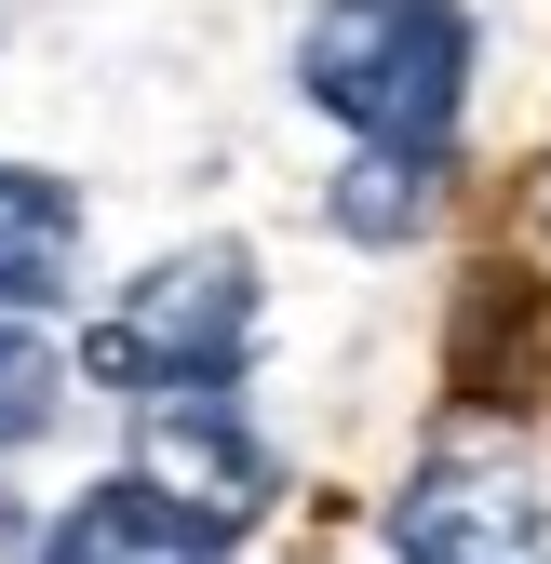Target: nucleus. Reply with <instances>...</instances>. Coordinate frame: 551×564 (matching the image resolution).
<instances>
[{
    "label": "nucleus",
    "mask_w": 551,
    "mask_h": 564,
    "mask_svg": "<svg viewBox=\"0 0 551 564\" xmlns=\"http://www.w3.org/2000/svg\"><path fill=\"white\" fill-rule=\"evenodd\" d=\"M296 82L377 162H444V134L471 108V14L457 0H323L296 28Z\"/></svg>",
    "instance_id": "1"
},
{
    "label": "nucleus",
    "mask_w": 551,
    "mask_h": 564,
    "mask_svg": "<svg viewBox=\"0 0 551 564\" xmlns=\"http://www.w3.org/2000/svg\"><path fill=\"white\" fill-rule=\"evenodd\" d=\"M242 349H256V256L242 242H188L95 323V377L134 390V403L149 390H229Z\"/></svg>",
    "instance_id": "2"
},
{
    "label": "nucleus",
    "mask_w": 551,
    "mask_h": 564,
    "mask_svg": "<svg viewBox=\"0 0 551 564\" xmlns=\"http://www.w3.org/2000/svg\"><path fill=\"white\" fill-rule=\"evenodd\" d=\"M403 564H551V484L525 457H431L390 498Z\"/></svg>",
    "instance_id": "3"
},
{
    "label": "nucleus",
    "mask_w": 551,
    "mask_h": 564,
    "mask_svg": "<svg viewBox=\"0 0 551 564\" xmlns=\"http://www.w3.org/2000/svg\"><path fill=\"white\" fill-rule=\"evenodd\" d=\"M134 484L162 511H188L202 538H229V524L269 511V444L242 431L229 390H149L134 403Z\"/></svg>",
    "instance_id": "4"
},
{
    "label": "nucleus",
    "mask_w": 551,
    "mask_h": 564,
    "mask_svg": "<svg viewBox=\"0 0 551 564\" xmlns=\"http://www.w3.org/2000/svg\"><path fill=\"white\" fill-rule=\"evenodd\" d=\"M67 269H82V188L0 162V323H14V310H54Z\"/></svg>",
    "instance_id": "5"
},
{
    "label": "nucleus",
    "mask_w": 551,
    "mask_h": 564,
    "mask_svg": "<svg viewBox=\"0 0 551 564\" xmlns=\"http://www.w3.org/2000/svg\"><path fill=\"white\" fill-rule=\"evenodd\" d=\"M229 538H202L188 511H162L149 484H95V498H67V524H54V551L41 564H216Z\"/></svg>",
    "instance_id": "6"
},
{
    "label": "nucleus",
    "mask_w": 551,
    "mask_h": 564,
    "mask_svg": "<svg viewBox=\"0 0 551 564\" xmlns=\"http://www.w3.org/2000/svg\"><path fill=\"white\" fill-rule=\"evenodd\" d=\"M431 202H444V162H350V175H336V229H350V242H418L431 229Z\"/></svg>",
    "instance_id": "7"
},
{
    "label": "nucleus",
    "mask_w": 551,
    "mask_h": 564,
    "mask_svg": "<svg viewBox=\"0 0 551 564\" xmlns=\"http://www.w3.org/2000/svg\"><path fill=\"white\" fill-rule=\"evenodd\" d=\"M54 403H67V364H54L28 323H0V457L41 444V431H54Z\"/></svg>",
    "instance_id": "8"
}]
</instances>
